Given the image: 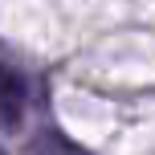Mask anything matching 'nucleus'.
<instances>
[{
	"mask_svg": "<svg viewBox=\"0 0 155 155\" xmlns=\"http://www.w3.org/2000/svg\"><path fill=\"white\" fill-rule=\"evenodd\" d=\"M0 155H4V151H0Z\"/></svg>",
	"mask_w": 155,
	"mask_h": 155,
	"instance_id": "nucleus-2",
	"label": "nucleus"
},
{
	"mask_svg": "<svg viewBox=\"0 0 155 155\" xmlns=\"http://www.w3.org/2000/svg\"><path fill=\"white\" fill-rule=\"evenodd\" d=\"M21 114H25V82H21L16 70L0 65V123L8 131H16L21 127Z\"/></svg>",
	"mask_w": 155,
	"mask_h": 155,
	"instance_id": "nucleus-1",
	"label": "nucleus"
}]
</instances>
